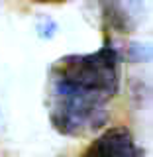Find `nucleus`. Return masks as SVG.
Segmentation results:
<instances>
[{
	"label": "nucleus",
	"mask_w": 153,
	"mask_h": 157,
	"mask_svg": "<svg viewBox=\"0 0 153 157\" xmlns=\"http://www.w3.org/2000/svg\"><path fill=\"white\" fill-rule=\"evenodd\" d=\"M49 78V120L59 134L86 137L106 126L108 104L120 90V59L112 43L57 59Z\"/></svg>",
	"instance_id": "nucleus-1"
},
{
	"label": "nucleus",
	"mask_w": 153,
	"mask_h": 157,
	"mask_svg": "<svg viewBox=\"0 0 153 157\" xmlns=\"http://www.w3.org/2000/svg\"><path fill=\"white\" fill-rule=\"evenodd\" d=\"M37 4H59V2H67V0H33Z\"/></svg>",
	"instance_id": "nucleus-3"
},
{
	"label": "nucleus",
	"mask_w": 153,
	"mask_h": 157,
	"mask_svg": "<svg viewBox=\"0 0 153 157\" xmlns=\"http://www.w3.org/2000/svg\"><path fill=\"white\" fill-rule=\"evenodd\" d=\"M85 155H118V157H140L141 149L136 145V140L128 128H110L102 132L86 147Z\"/></svg>",
	"instance_id": "nucleus-2"
}]
</instances>
